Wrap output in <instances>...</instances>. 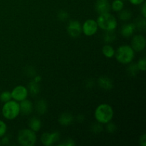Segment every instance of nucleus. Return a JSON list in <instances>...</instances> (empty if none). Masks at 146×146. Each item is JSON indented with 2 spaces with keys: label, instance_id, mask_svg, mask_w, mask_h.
Here are the masks:
<instances>
[{
  "label": "nucleus",
  "instance_id": "obj_1",
  "mask_svg": "<svg viewBox=\"0 0 146 146\" xmlns=\"http://www.w3.org/2000/svg\"><path fill=\"white\" fill-rule=\"evenodd\" d=\"M114 111L112 106L108 104H101L97 106L94 112V117L97 122L101 124H106L112 121Z\"/></svg>",
  "mask_w": 146,
  "mask_h": 146
},
{
  "label": "nucleus",
  "instance_id": "obj_2",
  "mask_svg": "<svg viewBox=\"0 0 146 146\" xmlns=\"http://www.w3.org/2000/svg\"><path fill=\"white\" fill-rule=\"evenodd\" d=\"M115 58L122 64H128L132 62L135 57V51L129 45H121L115 52Z\"/></svg>",
  "mask_w": 146,
  "mask_h": 146
},
{
  "label": "nucleus",
  "instance_id": "obj_3",
  "mask_svg": "<svg viewBox=\"0 0 146 146\" xmlns=\"http://www.w3.org/2000/svg\"><path fill=\"white\" fill-rule=\"evenodd\" d=\"M98 28L104 31H115L118 26L116 18L109 12L99 14L97 18Z\"/></svg>",
  "mask_w": 146,
  "mask_h": 146
},
{
  "label": "nucleus",
  "instance_id": "obj_4",
  "mask_svg": "<svg viewBox=\"0 0 146 146\" xmlns=\"http://www.w3.org/2000/svg\"><path fill=\"white\" fill-rule=\"evenodd\" d=\"M1 113L7 120H14L20 114L19 103L14 100H10L4 103L1 108Z\"/></svg>",
  "mask_w": 146,
  "mask_h": 146
},
{
  "label": "nucleus",
  "instance_id": "obj_5",
  "mask_svg": "<svg viewBox=\"0 0 146 146\" xmlns=\"http://www.w3.org/2000/svg\"><path fill=\"white\" fill-rule=\"evenodd\" d=\"M37 137L36 132L30 128H24L19 131L17 141L23 146H33L36 143Z\"/></svg>",
  "mask_w": 146,
  "mask_h": 146
},
{
  "label": "nucleus",
  "instance_id": "obj_6",
  "mask_svg": "<svg viewBox=\"0 0 146 146\" xmlns=\"http://www.w3.org/2000/svg\"><path fill=\"white\" fill-rule=\"evenodd\" d=\"M98 29L97 21L93 19L86 20L82 25V33L87 36H92L95 35Z\"/></svg>",
  "mask_w": 146,
  "mask_h": 146
},
{
  "label": "nucleus",
  "instance_id": "obj_7",
  "mask_svg": "<svg viewBox=\"0 0 146 146\" xmlns=\"http://www.w3.org/2000/svg\"><path fill=\"white\" fill-rule=\"evenodd\" d=\"M11 98L17 102L27 98L29 95L28 88L24 86H17L11 91Z\"/></svg>",
  "mask_w": 146,
  "mask_h": 146
},
{
  "label": "nucleus",
  "instance_id": "obj_8",
  "mask_svg": "<svg viewBox=\"0 0 146 146\" xmlns=\"http://www.w3.org/2000/svg\"><path fill=\"white\" fill-rule=\"evenodd\" d=\"M146 46V40L145 36L142 34L133 35L131 39V45L135 52H141L143 51Z\"/></svg>",
  "mask_w": 146,
  "mask_h": 146
},
{
  "label": "nucleus",
  "instance_id": "obj_9",
  "mask_svg": "<svg viewBox=\"0 0 146 146\" xmlns=\"http://www.w3.org/2000/svg\"><path fill=\"white\" fill-rule=\"evenodd\" d=\"M60 133L58 131L54 132H46L41 135V142L43 145L46 146H50L54 145L55 143L59 141Z\"/></svg>",
  "mask_w": 146,
  "mask_h": 146
},
{
  "label": "nucleus",
  "instance_id": "obj_10",
  "mask_svg": "<svg viewBox=\"0 0 146 146\" xmlns=\"http://www.w3.org/2000/svg\"><path fill=\"white\" fill-rule=\"evenodd\" d=\"M66 30L70 36L76 38L82 33V25L77 20H71L68 22Z\"/></svg>",
  "mask_w": 146,
  "mask_h": 146
},
{
  "label": "nucleus",
  "instance_id": "obj_11",
  "mask_svg": "<svg viewBox=\"0 0 146 146\" xmlns=\"http://www.w3.org/2000/svg\"><path fill=\"white\" fill-rule=\"evenodd\" d=\"M111 4L108 0H96L95 3V10L98 14L109 12Z\"/></svg>",
  "mask_w": 146,
  "mask_h": 146
},
{
  "label": "nucleus",
  "instance_id": "obj_12",
  "mask_svg": "<svg viewBox=\"0 0 146 146\" xmlns=\"http://www.w3.org/2000/svg\"><path fill=\"white\" fill-rule=\"evenodd\" d=\"M19 103L20 107V113L24 115H29L32 113L34 105L31 101L26 98Z\"/></svg>",
  "mask_w": 146,
  "mask_h": 146
},
{
  "label": "nucleus",
  "instance_id": "obj_13",
  "mask_svg": "<svg viewBox=\"0 0 146 146\" xmlns=\"http://www.w3.org/2000/svg\"><path fill=\"white\" fill-rule=\"evenodd\" d=\"M98 84L102 89L110 91L113 88V83L111 78L106 76H101L98 79Z\"/></svg>",
  "mask_w": 146,
  "mask_h": 146
},
{
  "label": "nucleus",
  "instance_id": "obj_14",
  "mask_svg": "<svg viewBox=\"0 0 146 146\" xmlns=\"http://www.w3.org/2000/svg\"><path fill=\"white\" fill-rule=\"evenodd\" d=\"M136 29L134 23H128L122 26L121 29V34L122 36L125 38H129L132 36L134 34V31Z\"/></svg>",
  "mask_w": 146,
  "mask_h": 146
},
{
  "label": "nucleus",
  "instance_id": "obj_15",
  "mask_svg": "<svg viewBox=\"0 0 146 146\" xmlns=\"http://www.w3.org/2000/svg\"><path fill=\"white\" fill-rule=\"evenodd\" d=\"M74 121V117L72 114L69 113H64L58 118V123L60 125L64 126H68L73 123Z\"/></svg>",
  "mask_w": 146,
  "mask_h": 146
},
{
  "label": "nucleus",
  "instance_id": "obj_16",
  "mask_svg": "<svg viewBox=\"0 0 146 146\" xmlns=\"http://www.w3.org/2000/svg\"><path fill=\"white\" fill-rule=\"evenodd\" d=\"M48 109V105L45 100L40 99L35 104V110L36 113L39 115H44L46 113Z\"/></svg>",
  "mask_w": 146,
  "mask_h": 146
},
{
  "label": "nucleus",
  "instance_id": "obj_17",
  "mask_svg": "<svg viewBox=\"0 0 146 146\" xmlns=\"http://www.w3.org/2000/svg\"><path fill=\"white\" fill-rule=\"evenodd\" d=\"M42 124H41V120L37 117H33L30 118L29 121V127L31 130L34 132H38L41 128Z\"/></svg>",
  "mask_w": 146,
  "mask_h": 146
},
{
  "label": "nucleus",
  "instance_id": "obj_18",
  "mask_svg": "<svg viewBox=\"0 0 146 146\" xmlns=\"http://www.w3.org/2000/svg\"><path fill=\"white\" fill-rule=\"evenodd\" d=\"M115 50L109 44H106L102 48V53L104 56L108 58H111L115 56Z\"/></svg>",
  "mask_w": 146,
  "mask_h": 146
},
{
  "label": "nucleus",
  "instance_id": "obj_19",
  "mask_svg": "<svg viewBox=\"0 0 146 146\" xmlns=\"http://www.w3.org/2000/svg\"><path fill=\"white\" fill-rule=\"evenodd\" d=\"M29 93L31 94L32 96H36L38 93L40 92V86L39 83L36 82V81H32L29 83V88H28Z\"/></svg>",
  "mask_w": 146,
  "mask_h": 146
},
{
  "label": "nucleus",
  "instance_id": "obj_20",
  "mask_svg": "<svg viewBox=\"0 0 146 146\" xmlns=\"http://www.w3.org/2000/svg\"><path fill=\"white\" fill-rule=\"evenodd\" d=\"M116 39L115 31H106L104 36V41L106 44H111Z\"/></svg>",
  "mask_w": 146,
  "mask_h": 146
},
{
  "label": "nucleus",
  "instance_id": "obj_21",
  "mask_svg": "<svg viewBox=\"0 0 146 146\" xmlns=\"http://www.w3.org/2000/svg\"><path fill=\"white\" fill-rule=\"evenodd\" d=\"M132 12L129 9H123L121 11H119V17L120 20L123 21H128L132 17Z\"/></svg>",
  "mask_w": 146,
  "mask_h": 146
},
{
  "label": "nucleus",
  "instance_id": "obj_22",
  "mask_svg": "<svg viewBox=\"0 0 146 146\" xmlns=\"http://www.w3.org/2000/svg\"><path fill=\"white\" fill-rule=\"evenodd\" d=\"M111 7L112 8V10L115 12H119L123 9L124 3L122 0H114L112 2Z\"/></svg>",
  "mask_w": 146,
  "mask_h": 146
},
{
  "label": "nucleus",
  "instance_id": "obj_23",
  "mask_svg": "<svg viewBox=\"0 0 146 146\" xmlns=\"http://www.w3.org/2000/svg\"><path fill=\"white\" fill-rule=\"evenodd\" d=\"M128 68H127V72L131 76H135L138 74L139 69H138V66H137V64L135 63H130L128 64Z\"/></svg>",
  "mask_w": 146,
  "mask_h": 146
},
{
  "label": "nucleus",
  "instance_id": "obj_24",
  "mask_svg": "<svg viewBox=\"0 0 146 146\" xmlns=\"http://www.w3.org/2000/svg\"><path fill=\"white\" fill-rule=\"evenodd\" d=\"M135 26V29H138L139 31H143V30L145 29L146 27V22H145V18L144 17H140V18L137 19L136 21L134 23Z\"/></svg>",
  "mask_w": 146,
  "mask_h": 146
},
{
  "label": "nucleus",
  "instance_id": "obj_25",
  "mask_svg": "<svg viewBox=\"0 0 146 146\" xmlns=\"http://www.w3.org/2000/svg\"><path fill=\"white\" fill-rule=\"evenodd\" d=\"M91 132L94 133L95 134H98L104 131V126L103 124L100 123H94L91 125Z\"/></svg>",
  "mask_w": 146,
  "mask_h": 146
},
{
  "label": "nucleus",
  "instance_id": "obj_26",
  "mask_svg": "<svg viewBox=\"0 0 146 146\" xmlns=\"http://www.w3.org/2000/svg\"><path fill=\"white\" fill-rule=\"evenodd\" d=\"M11 99H12V98H11V94L10 91H3V92L1 93V94H0V101L2 103H4V104Z\"/></svg>",
  "mask_w": 146,
  "mask_h": 146
},
{
  "label": "nucleus",
  "instance_id": "obj_27",
  "mask_svg": "<svg viewBox=\"0 0 146 146\" xmlns=\"http://www.w3.org/2000/svg\"><path fill=\"white\" fill-rule=\"evenodd\" d=\"M68 14L67 11H64V10H61L58 12L57 14V18L59 21H65L66 20H67L68 19Z\"/></svg>",
  "mask_w": 146,
  "mask_h": 146
},
{
  "label": "nucleus",
  "instance_id": "obj_28",
  "mask_svg": "<svg viewBox=\"0 0 146 146\" xmlns=\"http://www.w3.org/2000/svg\"><path fill=\"white\" fill-rule=\"evenodd\" d=\"M106 129L108 131L109 133H113L115 131L117 130V126L114 123H112L111 121L108 122V123L106 124Z\"/></svg>",
  "mask_w": 146,
  "mask_h": 146
},
{
  "label": "nucleus",
  "instance_id": "obj_29",
  "mask_svg": "<svg viewBox=\"0 0 146 146\" xmlns=\"http://www.w3.org/2000/svg\"><path fill=\"white\" fill-rule=\"evenodd\" d=\"M137 64V66H138L139 71H145L146 68V60L145 58H141L138 60Z\"/></svg>",
  "mask_w": 146,
  "mask_h": 146
},
{
  "label": "nucleus",
  "instance_id": "obj_30",
  "mask_svg": "<svg viewBox=\"0 0 146 146\" xmlns=\"http://www.w3.org/2000/svg\"><path fill=\"white\" fill-rule=\"evenodd\" d=\"M7 131V125L3 121L0 120V138L6 135Z\"/></svg>",
  "mask_w": 146,
  "mask_h": 146
},
{
  "label": "nucleus",
  "instance_id": "obj_31",
  "mask_svg": "<svg viewBox=\"0 0 146 146\" xmlns=\"http://www.w3.org/2000/svg\"><path fill=\"white\" fill-rule=\"evenodd\" d=\"M76 145L75 142L73 139L71 138H68V139L65 140L64 142H63L62 143H60L59 145H63V146H74Z\"/></svg>",
  "mask_w": 146,
  "mask_h": 146
},
{
  "label": "nucleus",
  "instance_id": "obj_32",
  "mask_svg": "<svg viewBox=\"0 0 146 146\" xmlns=\"http://www.w3.org/2000/svg\"><path fill=\"white\" fill-rule=\"evenodd\" d=\"M139 143L141 146H145L146 145V135L145 133L142 134L140 137L139 139Z\"/></svg>",
  "mask_w": 146,
  "mask_h": 146
},
{
  "label": "nucleus",
  "instance_id": "obj_33",
  "mask_svg": "<svg viewBox=\"0 0 146 146\" xmlns=\"http://www.w3.org/2000/svg\"><path fill=\"white\" fill-rule=\"evenodd\" d=\"M27 74L29 76H34L35 75L36 72H35V70L33 68H27Z\"/></svg>",
  "mask_w": 146,
  "mask_h": 146
},
{
  "label": "nucleus",
  "instance_id": "obj_34",
  "mask_svg": "<svg viewBox=\"0 0 146 146\" xmlns=\"http://www.w3.org/2000/svg\"><path fill=\"white\" fill-rule=\"evenodd\" d=\"M130 2L133 5H140L145 1V0H129Z\"/></svg>",
  "mask_w": 146,
  "mask_h": 146
},
{
  "label": "nucleus",
  "instance_id": "obj_35",
  "mask_svg": "<svg viewBox=\"0 0 146 146\" xmlns=\"http://www.w3.org/2000/svg\"><path fill=\"white\" fill-rule=\"evenodd\" d=\"M143 6L141 7V14H142L143 17L145 18L146 17V4L145 2L143 3Z\"/></svg>",
  "mask_w": 146,
  "mask_h": 146
},
{
  "label": "nucleus",
  "instance_id": "obj_36",
  "mask_svg": "<svg viewBox=\"0 0 146 146\" xmlns=\"http://www.w3.org/2000/svg\"><path fill=\"white\" fill-rule=\"evenodd\" d=\"M9 143V139L8 137L4 135V136L2 137V139H1V143L4 144V145H7Z\"/></svg>",
  "mask_w": 146,
  "mask_h": 146
},
{
  "label": "nucleus",
  "instance_id": "obj_37",
  "mask_svg": "<svg viewBox=\"0 0 146 146\" xmlns=\"http://www.w3.org/2000/svg\"><path fill=\"white\" fill-rule=\"evenodd\" d=\"M94 82H93L92 80H91V79L88 80V81H87L86 84V86L87 88H92V87L94 86Z\"/></svg>",
  "mask_w": 146,
  "mask_h": 146
},
{
  "label": "nucleus",
  "instance_id": "obj_38",
  "mask_svg": "<svg viewBox=\"0 0 146 146\" xmlns=\"http://www.w3.org/2000/svg\"><path fill=\"white\" fill-rule=\"evenodd\" d=\"M76 119H77V121H78V122L81 123V122H83V121H84L85 118H84V115H78V116H77Z\"/></svg>",
  "mask_w": 146,
  "mask_h": 146
},
{
  "label": "nucleus",
  "instance_id": "obj_39",
  "mask_svg": "<svg viewBox=\"0 0 146 146\" xmlns=\"http://www.w3.org/2000/svg\"><path fill=\"white\" fill-rule=\"evenodd\" d=\"M41 77L39 76H35V78H34V81H36V82H38V83H39L40 82V81H41Z\"/></svg>",
  "mask_w": 146,
  "mask_h": 146
},
{
  "label": "nucleus",
  "instance_id": "obj_40",
  "mask_svg": "<svg viewBox=\"0 0 146 146\" xmlns=\"http://www.w3.org/2000/svg\"><path fill=\"white\" fill-rule=\"evenodd\" d=\"M122 1H126V0H122Z\"/></svg>",
  "mask_w": 146,
  "mask_h": 146
}]
</instances>
